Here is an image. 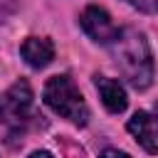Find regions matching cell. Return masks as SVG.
<instances>
[{"mask_svg": "<svg viewBox=\"0 0 158 158\" xmlns=\"http://www.w3.org/2000/svg\"><path fill=\"white\" fill-rule=\"evenodd\" d=\"M101 158H131V156L123 153V151H116V148H106V151L101 153Z\"/></svg>", "mask_w": 158, "mask_h": 158, "instance_id": "9", "label": "cell"}, {"mask_svg": "<svg viewBox=\"0 0 158 158\" xmlns=\"http://www.w3.org/2000/svg\"><path fill=\"white\" fill-rule=\"evenodd\" d=\"M126 2L136 10H141V12H148V15L158 12V0H126Z\"/></svg>", "mask_w": 158, "mask_h": 158, "instance_id": "8", "label": "cell"}, {"mask_svg": "<svg viewBox=\"0 0 158 158\" xmlns=\"http://www.w3.org/2000/svg\"><path fill=\"white\" fill-rule=\"evenodd\" d=\"M20 54H22V59L30 67L42 69V67H47L54 59V44L47 37H27L20 44Z\"/></svg>", "mask_w": 158, "mask_h": 158, "instance_id": "7", "label": "cell"}, {"mask_svg": "<svg viewBox=\"0 0 158 158\" xmlns=\"http://www.w3.org/2000/svg\"><path fill=\"white\" fill-rule=\"evenodd\" d=\"M79 22H81V30H84L94 42H99V44H111V42L116 40V35H118V27L114 25L111 15H109L104 7H99V5H89V7L81 12Z\"/></svg>", "mask_w": 158, "mask_h": 158, "instance_id": "4", "label": "cell"}, {"mask_svg": "<svg viewBox=\"0 0 158 158\" xmlns=\"http://www.w3.org/2000/svg\"><path fill=\"white\" fill-rule=\"evenodd\" d=\"M109 47L121 77L138 91L148 89L153 81V54L146 35L136 27H123Z\"/></svg>", "mask_w": 158, "mask_h": 158, "instance_id": "1", "label": "cell"}, {"mask_svg": "<svg viewBox=\"0 0 158 158\" xmlns=\"http://www.w3.org/2000/svg\"><path fill=\"white\" fill-rule=\"evenodd\" d=\"M128 133L138 141V146L148 153H158V114L153 111H136L128 123Z\"/></svg>", "mask_w": 158, "mask_h": 158, "instance_id": "5", "label": "cell"}, {"mask_svg": "<svg viewBox=\"0 0 158 158\" xmlns=\"http://www.w3.org/2000/svg\"><path fill=\"white\" fill-rule=\"evenodd\" d=\"M42 118L32 111V89L25 79H17L5 94H0V121L10 128V136H22Z\"/></svg>", "mask_w": 158, "mask_h": 158, "instance_id": "3", "label": "cell"}, {"mask_svg": "<svg viewBox=\"0 0 158 158\" xmlns=\"http://www.w3.org/2000/svg\"><path fill=\"white\" fill-rule=\"evenodd\" d=\"M42 99L62 118H67V121H72L77 126H86V121H89V106H86L81 91L77 89V84L72 81V77L57 74V77L47 79Z\"/></svg>", "mask_w": 158, "mask_h": 158, "instance_id": "2", "label": "cell"}, {"mask_svg": "<svg viewBox=\"0 0 158 158\" xmlns=\"http://www.w3.org/2000/svg\"><path fill=\"white\" fill-rule=\"evenodd\" d=\"M94 84H96V91L101 96V104L111 111V114H121L126 111L128 106V96H126V89L118 79H111V77H94Z\"/></svg>", "mask_w": 158, "mask_h": 158, "instance_id": "6", "label": "cell"}, {"mask_svg": "<svg viewBox=\"0 0 158 158\" xmlns=\"http://www.w3.org/2000/svg\"><path fill=\"white\" fill-rule=\"evenodd\" d=\"M27 158H54V156H52L49 151H32Z\"/></svg>", "mask_w": 158, "mask_h": 158, "instance_id": "10", "label": "cell"}]
</instances>
